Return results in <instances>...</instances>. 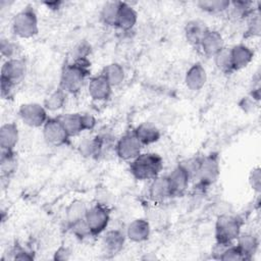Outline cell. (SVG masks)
<instances>
[{"instance_id":"35","label":"cell","mask_w":261,"mask_h":261,"mask_svg":"<svg viewBox=\"0 0 261 261\" xmlns=\"http://www.w3.org/2000/svg\"><path fill=\"white\" fill-rule=\"evenodd\" d=\"M248 28H247V35L250 37H258L260 36L261 32V20H260V13L258 10H254L249 16Z\"/></svg>"},{"instance_id":"25","label":"cell","mask_w":261,"mask_h":261,"mask_svg":"<svg viewBox=\"0 0 261 261\" xmlns=\"http://www.w3.org/2000/svg\"><path fill=\"white\" fill-rule=\"evenodd\" d=\"M237 247L244 255L245 261H249L257 253L259 248V240L254 233L241 232L237 239Z\"/></svg>"},{"instance_id":"26","label":"cell","mask_w":261,"mask_h":261,"mask_svg":"<svg viewBox=\"0 0 261 261\" xmlns=\"http://www.w3.org/2000/svg\"><path fill=\"white\" fill-rule=\"evenodd\" d=\"M120 6L121 1L105 2L99 12L101 22L107 27H115Z\"/></svg>"},{"instance_id":"14","label":"cell","mask_w":261,"mask_h":261,"mask_svg":"<svg viewBox=\"0 0 261 261\" xmlns=\"http://www.w3.org/2000/svg\"><path fill=\"white\" fill-rule=\"evenodd\" d=\"M166 176L168 178L173 197L182 196L192 181L188 171L179 163L168 174H166Z\"/></svg>"},{"instance_id":"29","label":"cell","mask_w":261,"mask_h":261,"mask_svg":"<svg viewBox=\"0 0 261 261\" xmlns=\"http://www.w3.org/2000/svg\"><path fill=\"white\" fill-rule=\"evenodd\" d=\"M88 205L83 200H73L65 209L66 225L84 219L88 210Z\"/></svg>"},{"instance_id":"21","label":"cell","mask_w":261,"mask_h":261,"mask_svg":"<svg viewBox=\"0 0 261 261\" xmlns=\"http://www.w3.org/2000/svg\"><path fill=\"white\" fill-rule=\"evenodd\" d=\"M137 21H138L137 10L130 4L126 2H121L115 28L123 32H128L134 29Z\"/></svg>"},{"instance_id":"42","label":"cell","mask_w":261,"mask_h":261,"mask_svg":"<svg viewBox=\"0 0 261 261\" xmlns=\"http://www.w3.org/2000/svg\"><path fill=\"white\" fill-rule=\"evenodd\" d=\"M44 4L51 10H58L61 5L63 4V2L61 1H50V2H44Z\"/></svg>"},{"instance_id":"8","label":"cell","mask_w":261,"mask_h":261,"mask_svg":"<svg viewBox=\"0 0 261 261\" xmlns=\"http://www.w3.org/2000/svg\"><path fill=\"white\" fill-rule=\"evenodd\" d=\"M18 116L24 124L31 127H43L49 118L44 105L37 102L21 104L18 108Z\"/></svg>"},{"instance_id":"37","label":"cell","mask_w":261,"mask_h":261,"mask_svg":"<svg viewBox=\"0 0 261 261\" xmlns=\"http://www.w3.org/2000/svg\"><path fill=\"white\" fill-rule=\"evenodd\" d=\"M0 51L6 60L17 57V45L8 39H1Z\"/></svg>"},{"instance_id":"13","label":"cell","mask_w":261,"mask_h":261,"mask_svg":"<svg viewBox=\"0 0 261 261\" xmlns=\"http://www.w3.org/2000/svg\"><path fill=\"white\" fill-rule=\"evenodd\" d=\"M224 47L222 35L216 30L208 29L204 34L198 49H200L205 56L213 58Z\"/></svg>"},{"instance_id":"22","label":"cell","mask_w":261,"mask_h":261,"mask_svg":"<svg viewBox=\"0 0 261 261\" xmlns=\"http://www.w3.org/2000/svg\"><path fill=\"white\" fill-rule=\"evenodd\" d=\"M68 136L75 137L86 132L84 123V113H65L57 116Z\"/></svg>"},{"instance_id":"39","label":"cell","mask_w":261,"mask_h":261,"mask_svg":"<svg viewBox=\"0 0 261 261\" xmlns=\"http://www.w3.org/2000/svg\"><path fill=\"white\" fill-rule=\"evenodd\" d=\"M11 254H12V259L14 260H33L35 258L33 252L18 245H15L11 249Z\"/></svg>"},{"instance_id":"12","label":"cell","mask_w":261,"mask_h":261,"mask_svg":"<svg viewBox=\"0 0 261 261\" xmlns=\"http://www.w3.org/2000/svg\"><path fill=\"white\" fill-rule=\"evenodd\" d=\"M112 89L102 73L96 74L88 81V94L94 101L103 102L108 100L112 94Z\"/></svg>"},{"instance_id":"38","label":"cell","mask_w":261,"mask_h":261,"mask_svg":"<svg viewBox=\"0 0 261 261\" xmlns=\"http://www.w3.org/2000/svg\"><path fill=\"white\" fill-rule=\"evenodd\" d=\"M249 184L253 191L260 193L261 191V170L259 166L254 167L249 173Z\"/></svg>"},{"instance_id":"34","label":"cell","mask_w":261,"mask_h":261,"mask_svg":"<svg viewBox=\"0 0 261 261\" xmlns=\"http://www.w3.org/2000/svg\"><path fill=\"white\" fill-rule=\"evenodd\" d=\"M236 17H248L255 9H253V2L249 1H230L228 10Z\"/></svg>"},{"instance_id":"18","label":"cell","mask_w":261,"mask_h":261,"mask_svg":"<svg viewBox=\"0 0 261 261\" xmlns=\"http://www.w3.org/2000/svg\"><path fill=\"white\" fill-rule=\"evenodd\" d=\"M77 150L81 156L92 159L99 158L105 152L104 145L99 134L89 138H85L83 141H81Z\"/></svg>"},{"instance_id":"1","label":"cell","mask_w":261,"mask_h":261,"mask_svg":"<svg viewBox=\"0 0 261 261\" xmlns=\"http://www.w3.org/2000/svg\"><path fill=\"white\" fill-rule=\"evenodd\" d=\"M91 73V62L88 58L72 59L66 63L60 74L59 87L67 94L75 95L81 92Z\"/></svg>"},{"instance_id":"10","label":"cell","mask_w":261,"mask_h":261,"mask_svg":"<svg viewBox=\"0 0 261 261\" xmlns=\"http://www.w3.org/2000/svg\"><path fill=\"white\" fill-rule=\"evenodd\" d=\"M27 73L25 61L19 57L7 59L1 68L0 81L8 82L9 84L16 86L22 81Z\"/></svg>"},{"instance_id":"4","label":"cell","mask_w":261,"mask_h":261,"mask_svg":"<svg viewBox=\"0 0 261 261\" xmlns=\"http://www.w3.org/2000/svg\"><path fill=\"white\" fill-rule=\"evenodd\" d=\"M12 32L21 39H30L39 33V21L36 10L28 5L19 10L12 18Z\"/></svg>"},{"instance_id":"24","label":"cell","mask_w":261,"mask_h":261,"mask_svg":"<svg viewBox=\"0 0 261 261\" xmlns=\"http://www.w3.org/2000/svg\"><path fill=\"white\" fill-rule=\"evenodd\" d=\"M208 29L209 28L205 24V22L199 19H193L188 21L185 25V37L187 42L191 46L198 49L200 42Z\"/></svg>"},{"instance_id":"16","label":"cell","mask_w":261,"mask_h":261,"mask_svg":"<svg viewBox=\"0 0 261 261\" xmlns=\"http://www.w3.org/2000/svg\"><path fill=\"white\" fill-rule=\"evenodd\" d=\"M151 233L150 223L145 218H136L126 226V239L133 243L146 242Z\"/></svg>"},{"instance_id":"3","label":"cell","mask_w":261,"mask_h":261,"mask_svg":"<svg viewBox=\"0 0 261 261\" xmlns=\"http://www.w3.org/2000/svg\"><path fill=\"white\" fill-rule=\"evenodd\" d=\"M243 219L230 212L218 215L215 222V239L218 243L233 244L242 232Z\"/></svg>"},{"instance_id":"20","label":"cell","mask_w":261,"mask_h":261,"mask_svg":"<svg viewBox=\"0 0 261 261\" xmlns=\"http://www.w3.org/2000/svg\"><path fill=\"white\" fill-rule=\"evenodd\" d=\"M19 140V130L15 122L10 121L0 127V147L1 150H14Z\"/></svg>"},{"instance_id":"27","label":"cell","mask_w":261,"mask_h":261,"mask_svg":"<svg viewBox=\"0 0 261 261\" xmlns=\"http://www.w3.org/2000/svg\"><path fill=\"white\" fill-rule=\"evenodd\" d=\"M101 73L106 77L112 88L120 86L125 79L124 68L118 62H111L105 65Z\"/></svg>"},{"instance_id":"9","label":"cell","mask_w":261,"mask_h":261,"mask_svg":"<svg viewBox=\"0 0 261 261\" xmlns=\"http://www.w3.org/2000/svg\"><path fill=\"white\" fill-rule=\"evenodd\" d=\"M42 134L46 143L55 147L66 145L70 139L57 116L48 118L42 127Z\"/></svg>"},{"instance_id":"5","label":"cell","mask_w":261,"mask_h":261,"mask_svg":"<svg viewBox=\"0 0 261 261\" xmlns=\"http://www.w3.org/2000/svg\"><path fill=\"white\" fill-rule=\"evenodd\" d=\"M220 175V163L217 154H209L200 157L199 166L197 169L195 180H197L196 187L204 191L213 184L216 182Z\"/></svg>"},{"instance_id":"28","label":"cell","mask_w":261,"mask_h":261,"mask_svg":"<svg viewBox=\"0 0 261 261\" xmlns=\"http://www.w3.org/2000/svg\"><path fill=\"white\" fill-rule=\"evenodd\" d=\"M67 95L68 94L65 91H63L60 87H58L44 99L43 105L47 111H50V112L58 111L64 107L66 103Z\"/></svg>"},{"instance_id":"40","label":"cell","mask_w":261,"mask_h":261,"mask_svg":"<svg viewBox=\"0 0 261 261\" xmlns=\"http://www.w3.org/2000/svg\"><path fill=\"white\" fill-rule=\"evenodd\" d=\"M71 255V251L64 246H60L54 253L53 259L54 260H59V261H65L68 260L70 258Z\"/></svg>"},{"instance_id":"30","label":"cell","mask_w":261,"mask_h":261,"mask_svg":"<svg viewBox=\"0 0 261 261\" xmlns=\"http://www.w3.org/2000/svg\"><path fill=\"white\" fill-rule=\"evenodd\" d=\"M16 156L14 150H1L0 169L2 177H9L16 169Z\"/></svg>"},{"instance_id":"15","label":"cell","mask_w":261,"mask_h":261,"mask_svg":"<svg viewBox=\"0 0 261 261\" xmlns=\"http://www.w3.org/2000/svg\"><path fill=\"white\" fill-rule=\"evenodd\" d=\"M126 234L120 229H106L102 237V247L106 254H118L124 247Z\"/></svg>"},{"instance_id":"19","label":"cell","mask_w":261,"mask_h":261,"mask_svg":"<svg viewBox=\"0 0 261 261\" xmlns=\"http://www.w3.org/2000/svg\"><path fill=\"white\" fill-rule=\"evenodd\" d=\"M229 49L234 71L247 67L254 58V51L246 44H237Z\"/></svg>"},{"instance_id":"32","label":"cell","mask_w":261,"mask_h":261,"mask_svg":"<svg viewBox=\"0 0 261 261\" xmlns=\"http://www.w3.org/2000/svg\"><path fill=\"white\" fill-rule=\"evenodd\" d=\"M230 1L228 0H201L197 2V6L207 13H221L228 10Z\"/></svg>"},{"instance_id":"31","label":"cell","mask_w":261,"mask_h":261,"mask_svg":"<svg viewBox=\"0 0 261 261\" xmlns=\"http://www.w3.org/2000/svg\"><path fill=\"white\" fill-rule=\"evenodd\" d=\"M214 64L216 68L225 74H230L234 71L231 56H230V49L227 47H224L221 49L214 57Z\"/></svg>"},{"instance_id":"17","label":"cell","mask_w":261,"mask_h":261,"mask_svg":"<svg viewBox=\"0 0 261 261\" xmlns=\"http://www.w3.org/2000/svg\"><path fill=\"white\" fill-rule=\"evenodd\" d=\"M207 82V71L201 62H195L185 74V84L191 91L201 90Z\"/></svg>"},{"instance_id":"11","label":"cell","mask_w":261,"mask_h":261,"mask_svg":"<svg viewBox=\"0 0 261 261\" xmlns=\"http://www.w3.org/2000/svg\"><path fill=\"white\" fill-rule=\"evenodd\" d=\"M150 181L151 182L148 188V197L153 203H162L173 197L166 175L159 174Z\"/></svg>"},{"instance_id":"36","label":"cell","mask_w":261,"mask_h":261,"mask_svg":"<svg viewBox=\"0 0 261 261\" xmlns=\"http://www.w3.org/2000/svg\"><path fill=\"white\" fill-rule=\"evenodd\" d=\"M219 260L222 261H245L244 255L236 244L228 245L221 253Z\"/></svg>"},{"instance_id":"6","label":"cell","mask_w":261,"mask_h":261,"mask_svg":"<svg viewBox=\"0 0 261 261\" xmlns=\"http://www.w3.org/2000/svg\"><path fill=\"white\" fill-rule=\"evenodd\" d=\"M85 219L93 237H96L107 229L110 222V211L105 204L97 203L88 208Z\"/></svg>"},{"instance_id":"7","label":"cell","mask_w":261,"mask_h":261,"mask_svg":"<svg viewBox=\"0 0 261 261\" xmlns=\"http://www.w3.org/2000/svg\"><path fill=\"white\" fill-rule=\"evenodd\" d=\"M144 146L135 135L134 130L126 132L115 143L114 153L123 161H132L138 157L143 150Z\"/></svg>"},{"instance_id":"33","label":"cell","mask_w":261,"mask_h":261,"mask_svg":"<svg viewBox=\"0 0 261 261\" xmlns=\"http://www.w3.org/2000/svg\"><path fill=\"white\" fill-rule=\"evenodd\" d=\"M69 231L79 240L84 241L86 239H89L93 237L92 231L86 221V219H81L79 221H75L69 225H67Z\"/></svg>"},{"instance_id":"2","label":"cell","mask_w":261,"mask_h":261,"mask_svg":"<svg viewBox=\"0 0 261 261\" xmlns=\"http://www.w3.org/2000/svg\"><path fill=\"white\" fill-rule=\"evenodd\" d=\"M162 169L163 159L154 152L141 153L128 164L130 174L138 180H151L158 176Z\"/></svg>"},{"instance_id":"41","label":"cell","mask_w":261,"mask_h":261,"mask_svg":"<svg viewBox=\"0 0 261 261\" xmlns=\"http://www.w3.org/2000/svg\"><path fill=\"white\" fill-rule=\"evenodd\" d=\"M255 102H256V101H254V100L249 96V97H244V98L240 101L239 105H240V107H241L245 112H250V111L253 110V106H254V103H255Z\"/></svg>"},{"instance_id":"23","label":"cell","mask_w":261,"mask_h":261,"mask_svg":"<svg viewBox=\"0 0 261 261\" xmlns=\"http://www.w3.org/2000/svg\"><path fill=\"white\" fill-rule=\"evenodd\" d=\"M133 130L144 147L157 143L161 137L160 129L151 122H142Z\"/></svg>"}]
</instances>
